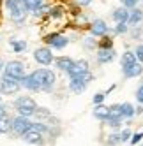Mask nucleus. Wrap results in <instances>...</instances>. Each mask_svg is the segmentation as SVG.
Returning a JSON list of instances; mask_svg holds the SVG:
<instances>
[{
  "label": "nucleus",
  "mask_w": 143,
  "mask_h": 146,
  "mask_svg": "<svg viewBox=\"0 0 143 146\" xmlns=\"http://www.w3.org/2000/svg\"><path fill=\"white\" fill-rule=\"evenodd\" d=\"M23 81V86L25 88H30V90H46L49 86H53L55 83V74L48 69H39L35 72H32L30 76H23L21 78Z\"/></svg>",
  "instance_id": "nucleus-1"
},
{
  "label": "nucleus",
  "mask_w": 143,
  "mask_h": 146,
  "mask_svg": "<svg viewBox=\"0 0 143 146\" xmlns=\"http://www.w3.org/2000/svg\"><path fill=\"white\" fill-rule=\"evenodd\" d=\"M7 7H9V11H11L13 21L19 23V21H23V19H25L27 7L23 4V0H7Z\"/></svg>",
  "instance_id": "nucleus-2"
},
{
  "label": "nucleus",
  "mask_w": 143,
  "mask_h": 146,
  "mask_svg": "<svg viewBox=\"0 0 143 146\" xmlns=\"http://www.w3.org/2000/svg\"><path fill=\"white\" fill-rule=\"evenodd\" d=\"M16 108L19 111V114L21 116H32V114L35 113L37 106H35V102L30 99V97H21V99H18L16 100Z\"/></svg>",
  "instance_id": "nucleus-3"
},
{
  "label": "nucleus",
  "mask_w": 143,
  "mask_h": 146,
  "mask_svg": "<svg viewBox=\"0 0 143 146\" xmlns=\"http://www.w3.org/2000/svg\"><path fill=\"white\" fill-rule=\"evenodd\" d=\"M5 76H11L14 79H21L25 76V67L21 62H9V64L5 65Z\"/></svg>",
  "instance_id": "nucleus-4"
},
{
  "label": "nucleus",
  "mask_w": 143,
  "mask_h": 146,
  "mask_svg": "<svg viewBox=\"0 0 143 146\" xmlns=\"http://www.w3.org/2000/svg\"><path fill=\"white\" fill-rule=\"evenodd\" d=\"M18 90H19L18 79H14V78H11V76L0 78V92H4V93H16Z\"/></svg>",
  "instance_id": "nucleus-5"
},
{
  "label": "nucleus",
  "mask_w": 143,
  "mask_h": 146,
  "mask_svg": "<svg viewBox=\"0 0 143 146\" xmlns=\"http://www.w3.org/2000/svg\"><path fill=\"white\" fill-rule=\"evenodd\" d=\"M30 123L28 120H27V116H21V114H19L18 118H14L13 121H11V130L14 132V134H18V135H21L23 132H27L28 129H30Z\"/></svg>",
  "instance_id": "nucleus-6"
},
{
  "label": "nucleus",
  "mask_w": 143,
  "mask_h": 146,
  "mask_svg": "<svg viewBox=\"0 0 143 146\" xmlns=\"http://www.w3.org/2000/svg\"><path fill=\"white\" fill-rule=\"evenodd\" d=\"M34 58L39 62V64H43V65H49L51 60H53V53L48 48H39V49H35Z\"/></svg>",
  "instance_id": "nucleus-7"
},
{
  "label": "nucleus",
  "mask_w": 143,
  "mask_h": 146,
  "mask_svg": "<svg viewBox=\"0 0 143 146\" xmlns=\"http://www.w3.org/2000/svg\"><path fill=\"white\" fill-rule=\"evenodd\" d=\"M88 70V64H87V60H78V62H73V65H71L67 69V74L71 78H76L80 74H83V72Z\"/></svg>",
  "instance_id": "nucleus-8"
},
{
  "label": "nucleus",
  "mask_w": 143,
  "mask_h": 146,
  "mask_svg": "<svg viewBox=\"0 0 143 146\" xmlns=\"http://www.w3.org/2000/svg\"><path fill=\"white\" fill-rule=\"evenodd\" d=\"M21 135H23V139H25L27 143H30V144H41V143H43L41 132H37V130H34V129H28V130L23 132Z\"/></svg>",
  "instance_id": "nucleus-9"
},
{
  "label": "nucleus",
  "mask_w": 143,
  "mask_h": 146,
  "mask_svg": "<svg viewBox=\"0 0 143 146\" xmlns=\"http://www.w3.org/2000/svg\"><path fill=\"white\" fill-rule=\"evenodd\" d=\"M115 58V51L111 48H101L99 53H97V60L101 62V64H108V62H111Z\"/></svg>",
  "instance_id": "nucleus-10"
},
{
  "label": "nucleus",
  "mask_w": 143,
  "mask_h": 146,
  "mask_svg": "<svg viewBox=\"0 0 143 146\" xmlns=\"http://www.w3.org/2000/svg\"><path fill=\"white\" fill-rule=\"evenodd\" d=\"M141 72H143V65H141V64H136V62L124 69V74H126L127 78H136V76L141 74Z\"/></svg>",
  "instance_id": "nucleus-11"
},
{
  "label": "nucleus",
  "mask_w": 143,
  "mask_h": 146,
  "mask_svg": "<svg viewBox=\"0 0 143 146\" xmlns=\"http://www.w3.org/2000/svg\"><path fill=\"white\" fill-rule=\"evenodd\" d=\"M108 30V25L103 21V19H96L94 25H92V34L94 35H104Z\"/></svg>",
  "instance_id": "nucleus-12"
},
{
  "label": "nucleus",
  "mask_w": 143,
  "mask_h": 146,
  "mask_svg": "<svg viewBox=\"0 0 143 146\" xmlns=\"http://www.w3.org/2000/svg\"><path fill=\"white\" fill-rule=\"evenodd\" d=\"M127 18H129L127 9H117V11L113 13V19L117 23H127Z\"/></svg>",
  "instance_id": "nucleus-13"
},
{
  "label": "nucleus",
  "mask_w": 143,
  "mask_h": 146,
  "mask_svg": "<svg viewBox=\"0 0 143 146\" xmlns=\"http://www.w3.org/2000/svg\"><path fill=\"white\" fill-rule=\"evenodd\" d=\"M141 19H143V11H140V9H134L132 13H129L127 23H129V25H138Z\"/></svg>",
  "instance_id": "nucleus-14"
},
{
  "label": "nucleus",
  "mask_w": 143,
  "mask_h": 146,
  "mask_svg": "<svg viewBox=\"0 0 143 146\" xmlns=\"http://www.w3.org/2000/svg\"><path fill=\"white\" fill-rule=\"evenodd\" d=\"M71 79H73V81H71V90H73L74 93H80V92H83L85 90V86H87V83H83V81H81L80 78H71Z\"/></svg>",
  "instance_id": "nucleus-15"
},
{
  "label": "nucleus",
  "mask_w": 143,
  "mask_h": 146,
  "mask_svg": "<svg viewBox=\"0 0 143 146\" xmlns=\"http://www.w3.org/2000/svg\"><path fill=\"white\" fill-rule=\"evenodd\" d=\"M94 116L97 120H106L108 118V108L103 106V104H97V106L94 108Z\"/></svg>",
  "instance_id": "nucleus-16"
},
{
  "label": "nucleus",
  "mask_w": 143,
  "mask_h": 146,
  "mask_svg": "<svg viewBox=\"0 0 143 146\" xmlns=\"http://www.w3.org/2000/svg\"><path fill=\"white\" fill-rule=\"evenodd\" d=\"M73 65V60L71 58H67V56H60V58H57V67L60 69V70H65L67 72V69Z\"/></svg>",
  "instance_id": "nucleus-17"
},
{
  "label": "nucleus",
  "mask_w": 143,
  "mask_h": 146,
  "mask_svg": "<svg viewBox=\"0 0 143 146\" xmlns=\"http://www.w3.org/2000/svg\"><path fill=\"white\" fill-rule=\"evenodd\" d=\"M136 62V56H134V53H131V51H126L124 55H122V67H129L131 64H134Z\"/></svg>",
  "instance_id": "nucleus-18"
},
{
  "label": "nucleus",
  "mask_w": 143,
  "mask_h": 146,
  "mask_svg": "<svg viewBox=\"0 0 143 146\" xmlns=\"http://www.w3.org/2000/svg\"><path fill=\"white\" fill-rule=\"evenodd\" d=\"M110 118H122V109H120L118 104L108 108V118H106V120H110Z\"/></svg>",
  "instance_id": "nucleus-19"
},
{
  "label": "nucleus",
  "mask_w": 143,
  "mask_h": 146,
  "mask_svg": "<svg viewBox=\"0 0 143 146\" xmlns=\"http://www.w3.org/2000/svg\"><path fill=\"white\" fill-rule=\"evenodd\" d=\"M23 4L27 7V11H35L37 7H41L43 0H23Z\"/></svg>",
  "instance_id": "nucleus-20"
},
{
  "label": "nucleus",
  "mask_w": 143,
  "mask_h": 146,
  "mask_svg": "<svg viewBox=\"0 0 143 146\" xmlns=\"http://www.w3.org/2000/svg\"><path fill=\"white\" fill-rule=\"evenodd\" d=\"M120 109H122V116H127V118H131L132 114H134V109H132V106H131L129 102L122 104V106H120Z\"/></svg>",
  "instance_id": "nucleus-21"
},
{
  "label": "nucleus",
  "mask_w": 143,
  "mask_h": 146,
  "mask_svg": "<svg viewBox=\"0 0 143 146\" xmlns=\"http://www.w3.org/2000/svg\"><path fill=\"white\" fill-rule=\"evenodd\" d=\"M11 121L13 120H9L5 116L0 118V132H9V130H11Z\"/></svg>",
  "instance_id": "nucleus-22"
},
{
  "label": "nucleus",
  "mask_w": 143,
  "mask_h": 146,
  "mask_svg": "<svg viewBox=\"0 0 143 146\" xmlns=\"http://www.w3.org/2000/svg\"><path fill=\"white\" fill-rule=\"evenodd\" d=\"M67 44V39L65 37H62V35H57L55 39H53V42H51V46L53 48H64Z\"/></svg>",
  "instance_id": "nucleus-23"
},
{
  "label": "nucleus",
  "mask_w": 143,
  "mask_h": 146,
  "mask_svg": "<svg viewBox=\"0 0 143 146\" xmlns=\"http://www.w3.org/2000/svg\"><path fill=\"white\" fill-rule=\"evenodd\" d=\"M108 143H110V144H117V143H122V139H120V134H113V135H110Z\"/></svg>",
  "instance_id": "nucleus-24"
},
{
  "label": "nucleus",
  "mask_w": 143,
  "mask_h": 146,
  "mask_svg": "<svg viewBox=\"0 0 143 146\" xmlns=\"http://www.w3.org/2000/svg\"><path fill=\"white\" fill-rule=\"evenodd\" d=\"M134 56H136L140 62H143V46H138V48H136V53H134Z\"/></svg>",
  "instance_id": "nucleus-25"
},
{
  "label": "nucleus",
  "mask_w": 143,
  "mask_h": 146,
  "mask_svg": "<svg viewBox=\"0 0 143 146\" xmlns=\"http://www.w3.org/2000/svg\"><path fill=\"white\" fill-rule=\"evenodd\" d=\"M136 99H138V102H141V104H143V85L136 90Z\"/></svg>",
  "instance_id": "nucleus-26"
},
{
  "label": "nucleus",
  "mask_w": 143,
  "mask_h": 146,
  "mask_svg": "<svg viewBox=\"0 0 143 146\" xmlns=\"http://www.w3.org/2000/svg\"><path fill=\"white\" fill-rule=\"evenodd\" d=\"M141 137H143V132L134 134V135H132V139H131V143H132V144H136V143H140V141H141Z\"/></svg>",
  "instance_id": "nucleus-27"
},
{
  "label": "nucleus",
  "mask_w": 143,
  "mask_h": 146,
  "mask_svg": "<svg viewBox=\"0 0 143 146\" xmlns=\"http://www.w3.org/2000/svg\"><path fill=\"white\" fill-rule=\"evenodd\" d=\"M13 46H14V51H23V49L27 48V44H25V42H14Z\"/></svg>",
  "instance_id": "nucleus-28"
},
{
  "label": "nucleus",
  "mask_w": 143,
  "mask_h": 146,
  "mask_svg": "<svg viewBox=\"0 0 143 146\" xmlns=\"http://www.w3.org/2000/svg\"><path fill=\"white\" fill-rule=\"evenodd\" d=\"M120 2L124 4L126 7H134V5H136V2H138V0H120Z\"/></svg>",
  "instance_id": "nucleus-29"
},
{
  "label": "nucleus",
  "mask_w": 143,
  "mask_h": 146,
  "mask_svg": "<svg viewBox=\"0 0 143 146\" xmlns=\"http://www.w3.org/2000/svg\"><path fill=\"white\" fill-rule=\"evenodd\" d=\"M120 120H122V118H110L108 121H110L111 127H120Z\"/></svg>",
  "instance_id": "nucleus-30"
},
{
  "label": "nucleus",
  "mask_w": 143,
  "mask_h": 146,
  "mask_svg": "<svg viewBox=\"0 0 143 146\" xmlns=\"http://www.w3.org/2000/svg\"><path fill=\"white\" fill-rule=\"evenodd\" d=\"M104 100V93H97V95H94V104H101Z\"/></svg>",
  "instance_id": "nucleus-31"
},
{
  "label": "nucleus",
  "mask_w": 143,
  "mask_h": 146,
  "mask_svg": "<svg viewBox=\"0 0 143 146\" xmlns=\"http://www.w3.org/2000/svg\"><path fill=\"white\" fill-rule=\"evenodd\" d=\"M101 48H111V39L110 37H104L103 42H101Z\"/></svg>",
  "instance_id": "nucleus-32"
},
{
  "label": "nucleus",
  "mask_w": 143,
  "mask_h": 146,
  "mask_svg": "<svg viewBox=\"0 0 143 146\" xmlns=\"http://www.w3.org/2000/svg\"><path fill=\"white\" fill-rule=\"evenodd\" d=\"M117 32H118V34H124V32H127V25H126V23H118V27H117Z\"/></svg>",
  "instance_id": "nucleus-33"
},
{
  "label": "nucleus",
  "mask_w": 143,
  "mask_h": 146,
  "mask_svg": "<svg viewBox=\"0 0 143 146\" xmlns=\"http://www.w3.org/2000/svg\"><path fill=\"white\" fill-rule=\"evenodd\" d=\"M129 135H131V132H129V130H124V132H122V134H120V139H122V143H124V141H127V139H129Z\"/></svg>",
  "instance_id": "nucleus-34"
},
{
  "label": "nucleus",
  "mask_w": 143,
  "mask_h": 146,
  "mask_svg": "<svg viewBox=\"0 0 143 146\" xmlns=\"http://www.w3.org/2000/svg\"><path fill=\"white\" fill-rule=\"evenodd\" d=\"M57 35H58V34H49V35H46V39H44V40H46L48 44H51V42H53V39H55Z\"/></svg>",
  "instance_id": "nucleus-35"
},
{
  "label": "nucleus",
  "mask_w": 143,
  "mask_h": 146,
  "mask_svg": "<svg viewBox=\"0 0 143 146\" xmlns=\"http://www.w3.org/2000/svg\"><path fill=\"white\" fill-rule=\"evenodd\" d=\"M51 14H53L55 18H58L60 14H62V7H55V9H53V13H51Z\"/></svg>",
  "instance_id": "nucleus-36"
},
{
  "label": "nucleus",
  "mask_w": 143,
  "mask_h": 146,
  "mask_svg": "<svg viewBox=\"0 0 143 146\" xmlns=\"http://www.w3.org/2000/svg\"><path fill=\"white\" fill-rule=\"evenodd\" d=\"M90 2H92V0H76V4H78V5H88Z\"/></svg>",
  "instance_id": "nucleus-37"
},
{
  "label": "nucleus",
  "mask_w": 143,
  "mask_h": 146,
  "mask_svg": "<svg viewBox=\"0 0 143 146\" xmlns=\"http://www.w3.org/2000/svg\"><path fill=\"white\" fill-rule=\"evenodd\" d=\"M2 116H5V109L0 106V118H2Z\"/></svg>",
  "instance_id": "nucleus-38"
},
{
  "label": "nucleus",
  "mask_w": 143,
  "mask_h": 146,
  "mask_svg": "<svg viewBox=\"0 0 143 146\" xmlns=\"http://www.w3.org/2000/svg\"><path fill=\"white\" fill-rule=\"evenodd\" d=\"M0 69H2V62H0Z\"/></svg>",
  "instance_id": "nucleus-39"
}]
</instances>
